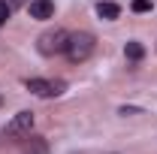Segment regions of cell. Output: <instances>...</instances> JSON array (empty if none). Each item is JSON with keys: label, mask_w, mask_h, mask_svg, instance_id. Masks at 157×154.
I'll list each match as a JSON object with an SVG mask.
<instances>
[{"label": "cell", "mask_w": 157, "mask_h": 154, "mask_svg": "<svg viewBox=\"0 0 157 154\" xmlns=\"http://www.w3.org/2000/svg\"><path fill=\"white\" fill-rule=\"evenodd\" d=\"M94 37L91 33H70V42H67V58L73 60V64H82V60H88L94 55Z\"/></svg>", "instance_id": "1"}, {"label": "cell", "mask_w": 157, "mask_h": 154, "mask_svg": "<svg viewBox=\"0 0 157 154\" xmlns=\"http://www.w3.org/2000/svg\"><path fill=\"white\" fill-rule=\"evenodd\" d=\"M27 91L36 97H58L63 91V82H48V79H27Z\"/></svg>", "instance_id": "3"}, {"label": "cell", "mask_w": 157, "mask_h": 154, "mask_svg": "<svg viewBox=\"0 0 157 154\" xmlns=\"http://www.w3.org/2000/svg\"><path fill=\"white\" fill-rule=\"evenodd\" d=\"M67 42H70V33L63 27H55V30L39 37V52L42 55H60V52H67Z\"/></svg>", "instance_id": "2"}, {"label": "cell", "mask_w": 157, "mask_h": 154, "mask_svg": "<svg viewBox=\"0 0 157 154\" xmlns=\"http://www.w3.org/2000/svg\"><path fill=\"white\" fill-rule=\"evenodd\" d=\"M6 3H9V9H18V6H27L30 0H6Z\"/></svg>", "instance_id": "11"}, {"label": "cell", "mask_w": 157, "mask_h": 154, "mask_svg": "<svg viewBox=\"0 0 157 154\" xmlns=\"http://www.w3.org/2000/svg\"><path fill=\"white\" fill-rule=\"evenodd\" d=\"M27 9H30V18H39V21H45V18L55 15V3H52V0H30Z\"/></svg>", "instance_id": "5"}, {"label": "cell", "mask_w": 157, "mask_h": 154, "mask_svg": "<svg viewBox=\"0 0 157 154\" xmlns=\"http://www.w3.org/2000/svg\"><path fill=\"white\" fill-rule=\"evenodd\" d=\"M151 9V0H133V12H148Z\"/></svg>", "instance_id": "9"}, {"label": "cell", "mask_w": 157, "mask_h": 154, "mask_svg": "<svg viewBox=\"0 0 157 154\" xmlns=\"http://www.w3.org/2000/svg\"><path fill=\"white\" fill-rule=\"evenodd\" d=\"M48 151V142L42 136H33L30 142H24V154H45Z\"/></svg>", "instance_id": "7"}, {"label": "cell", "mask_w": 157, "mask_h": 154, "mask_svg": "<svg viewBox=\"0 0 157 154\" xmlns=\"http://www.w3.org/2000/svg\"><path fill=\"white\" fill-rule=\"evenodd\" d=\"M30 127H33V112H18L6 124V136H24L30 133Z\"/></svg>", "instance_id": "4"}, {"label": "cell", "mask_w": 157, "mask_h": 154, "mask_svg": "<svg viewBox=\"0 0 157 154\" xmlns=\"http://www.w3.org/2000/svg\"><path fill=\"white\" fill-rule=\"evenodd\" d=\"M9 12H12V9H9V3H6V0H0V24L9 18Z\"/></svg>", "instance_id": "10"}, {"label": "cell", "mask_w": 157, "mask_h": 154, "mask_svg": "<svg viewBox=\"0 0 157 154\" xmlns=\"http://www.w3.org/2000/svg\"><path fill=\"white\" fill-rule=\"evenodd\" d=\"M124 55H127L130 60H142V58H145V45L133 39V42H127V45H124Z\"/></svg>", "instance_id": "8"}, {"label": "cell", "mask_w": 157, "mask_h": 154, "mask_svg": "<svg viewBox=\"0 0 157 154\" xmlns=\"http://www.w3.org/2000/svg\"><path fill=\"white\" fill-rule=\"evenodd\" d=\"M97 15L106 18V21H115L118 15H121V6L112 3V0H103V3H97Z\"/></svg>", "instance_id": "6"}]
</instances>
